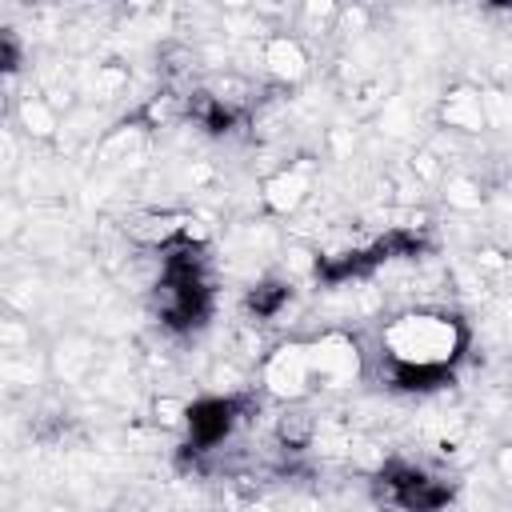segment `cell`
<instances>
[{
    "label": "cell",
    "instance_id": "1",
    "mask_svg": "<svg viewBox=\"0 0 512 512\" xmlns=\"http://www.w3.org/2000/svg\"><path fill=\"white\" fill-rule=\"evenodd\" d=\"M384 348L400 388H432L448 376V364L460 356L464 332L444 312H408L388 324Z\"/></svg>",
    "mask_w": 512,
    "mask_h": 512
},
{
    "label": "cell",
    "instance_id": "2",
    "mask_svg": "<svg viewBox=\"0 0 512 512\" xmlns=\"http://www.w3.org/2000/svg\"><path fill=\"white\" fill-rule=\"evenodd\" d=\"M156 312L172 328H196L208 312V276L200 268V256L192 244L172 248L164 260V276L156 284Z\"/></svg>",
    "mask_w": 512,
    "mask_h": 512
},
{
    "label": "cell",
    "instance_id": "3",
    "mask_svg": "<svg viewBox=\"0 0 512 512\" xmlns=\"http://www.w3.org/2000/svg\"><path fill=\"white\" fill-rule=\"evenodd\" d=\"M384 488H388V500L408 512H436L448 500V488L436 476L420 468H400V464L384 472Z\"/></svg>",
    "mask_w": 512,
    "mask_h": 512
},
{
    "label": "cell",
    "instance_id": "4",
    "mask_svg": "<svg viewBox=\"0 0 512 512\" xmlns=\"http://www.w3.org/2000/svg\"><path fill=\"white\" fill-rule=\"evenodd\" d=\"M236 412H240L236 400H200V404H192L188 408V436H192V444L200 452L204 448H216L232 432Z\"/></svg>",
    "mask_w": 512,
    "mask_h": 512
}]
</instances>
